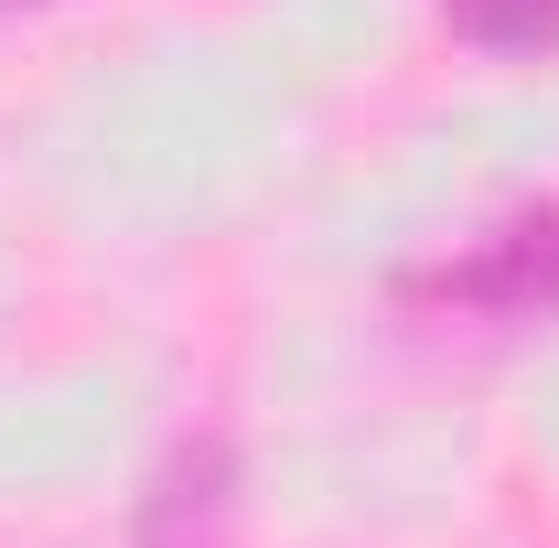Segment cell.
<instances>
[{
  "instance_id": "cell-1",
  "label": "cell",
  "mask_w": 559,
  "mask_h": 548,
  "mask_svg": "<svg viewBox=\"0 0 559 548\" xmlns=\"http://www.w3.org/2000/svg\"><path fill=\"white\" fill-rule=\"evenodd\" d=\"M419 301H452V312H485V323H549L559 312V205L485 226L463 259H441L419 279Z\"/></svg>"
},
{
  "instance_id": "cell-2",
  "label": "cell",
  "mask_w": 559,
  "mask_h": 548,
  "mask_svg": "<svg viewBox=\"0 0 559 548\" xmlns=\"http://www.w3.org/2000/svg\"><path fill=\"white\" fill-rule=\"evenodd\" d=\"M140 548H248V527H237V452L226 441H183L151 474Z\"/></svg>"
},
{
  "instance_id": "cell-3",
  "label": "cell",
  "mask_w": 559,
  "mask_h": 548,
  "mask_svg": "<svg viewBox=\"0 0 559 548\" xmlns=\"http://www.w3.org/2000/svg\"><path fill=\"white\" fill-rule=\"evenodd\" d=\"M441 22L485 55H549L559 44V0H441Z\"/></svg>"
}]
</instances>
